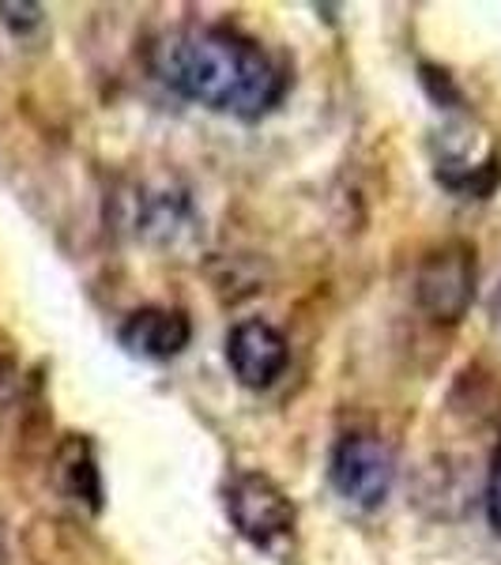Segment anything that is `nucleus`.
Instances as JSON below:
<instances>
[{
    "instance_id": "nucleus-1",
    "label": "nucleus",
    "mask_w": 501,
    "mask_h": 565,
    "mask_svg": "<svg viewBox=\"0 0 501 565\" xmlns=\"http://www.w3.org/2000/svg\"><path fill=\"white\" fill-rule=\"evenodd\" d=\"M148 65L154 79L181 98L242 121L264 117L287 90L276 57L231 26H178L159 34L148 50Z\"/></svg>"
},
{
    "instance_id": "nucleus-4",
    "label": "nucleus",
    "mask_w": 501,
    "mask_h": 565,
    "mask_svg": "<svg viewBox=\"0 0 501 565\" xmlns=\"http://www.w3.org/2000/svg\"><path fill=\"white\" fill-rule=\"evenodd\" d=\"M328 476H332L335 494L343 501H351L359 509H381L396 482L393 449L377 434L351 430L335 441Z\"/></svg>"
},
{
    "instance_id": "nucleus-3",
    "label": "nucleus",
    "mask_w": 501,
    "mask_h": 565,
    "mask_svg": "<svg viewBox=\"0 0 501 565\" xmlns=\"http://www.w3.org/2000/svg\"><path fill=\"white\" fill-rule=\"evenodd\" d=\"M223 505L234 532L264 554H284L295 540V501L287 498V490L276 479L260 476V471H242L226 482Z\"/></svg>"
},
{
    "instance_id": "nucleus-6",
    "label": "nucleus",
    "mask_w": 501,
    "mask_h": 565,
    "mask_svg": "<svg viewBox=\"0 0 501 565\" xmlns=\"http://www.w3.org/2000/svg\"><path fill=\"white\" fill-rule=\"evenodd\" d=\"M434 174L445 189L487 196L498 185V151L476 121L460 117L434 136Z\"/></svg>"
},
{
    "instance_id": "nucleus-12",
    "label": "nucleus",
    "mask_w": 501,
    "mask_h": 565,
    "mask_svg": "<svg viewBox=\"0 0 501 565\" xmlns=\"http://www.w3.org/2000/svg\"><path fill=\"white\" fill-rule=\"evenodd\" d=\"M490 521L501 532V445L494 452V468H490Z\"/></svg>"
},
{
    "instance_id": "nucleus-13",
    "label": "nucleus",
    "mask_w": 501,
    "mask_h": 565,
    "mask_svg": "<svg viewBox=\"0 0 501 565\" xmlns=\"http://www.w3.org/2000/svg\"><path fill=\"white\" fill-rule=\"evenodd\" d=\"M498 309H501V298H498Z\"/></svg>"
},
{
    "instance_id": "nucleus-9",
    "label": "nucleus",
    "mask_w": 501,
    "mask_h": 565,
    "mask_svg": "<svg viewBox=\"0 0 501 565\" xmlns=\"http://www.w3.org/2000/svg\"><path fill=\"white\" fill-rule=\"evenodd\" d=\"M53 479H57L61 494L72 498L76 505L98 513L103 509V476H98L95 463V449L84 434H68L57 449V460H53Z\"/></svg>"
},
{
    "instance_id": "nucleus-10",
    "label": "nucleus",
    "mask_w": 501,
    "mask_h": 565,
    "mask_svg": "<svg viewBox=\"0 0 501 565\" xmlns=\"http://www.w3.org/2000/svg\"><path fill=\"white\" fill-rule=\"evenodd\" d=\"M0 23L15 34H26L42 23V4H26V0H0Z\"/></svg>"
},
{
    "instance_id": "nucleus-11",
    "label": "nucleus",
    "mask_w": 501,
    "mask_h": 565,
    "mask_svg": "<svg viewBox=\"0 0 501 565\" xmlns=\"http://www.w3.org/2000/svg\"><path fill=\"white\" fill-rule=\"evenodd\" d=\"M15 392H20V370H15L12 359H4V354H0V418L12 412Z\"/></svg>"
},
{
    "instance_id": "nucleus-8",
    "label": "nucleus",
    "mask_w": 501,
    "mask_h": 565,
    "mask_svg": "<svg viewBox=\"0 0 501 565\" xmlns=\"http://www.w3.org/2000/svg\"><path fill=\"white\" fill-rule=\"evenodd\" d=\"M117 340H121V348L129 354H140V359H151V362H167V359H178V354L189 348L193 324H189V317L181 313V309L143 306L125 317Z\"/></svg>"
},
{
    "instance_id": "nucleus-7",
    "label": "nucleus",
    "mask_w": 501,
    "mask_h": 565,
    "mask_svg": "<svg viewBox=\"0 0 501 565\" xmlns=\"http://www.w3.org/2000/svg\"><path fill=\"white\" fill-rule=\"evenodd\" d=\"M226 362L245 388H271L290 362L287 335L260 317L238 321L226 335Z\"/></svg>"
},
{
    "instance_id": "nucleus-5",
    "label": "nucleus",
    "mask_w": 501,
    "mask_h": 565,
    "mask_svg": "<svg viewBox=\"0 0 501 565\" xmlns=\"http://www.w3.org/2000/svg\"><path fill=\"white\" fill-rule=\"evenodd\" d=\"M415 298L437 324H457L476 298V249L463 242H445L426 253L415 276Z\"/></svg>"
},
{
    "instance_id": "nucleus-2",
    "label": "nucleus",
    "mask_w": 501,
    "mask_h": 565,
    "mask_svg": "<svg viewBox=\"0 0 501 565\" xmlns=\"http://www.w3.org/2000/svg\"><path fill=\"white\" fill-rule=\"evenodd\" d=\"M117 231L162 253H185L200 242V215L174 181H132L114 196Z\"/></svg>"
}]
</instances>
